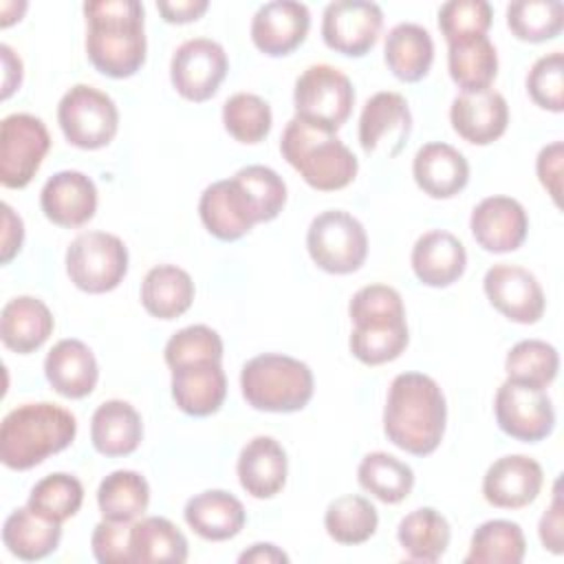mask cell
<instances>
[{"label": "cell", "instance_id": "obj_1", "mask_svg": "<svg viewBox=\"0 0 564 564\" xmlns=\"http://www.w3.org/2000/svg\"><path fill=\"white\" fill-rule=\"evenodd\" d=\"M447 403L441 386L423 372H401L388 388L383 434L399 449L427 456L445 434Z\"/></svg>", "mask_w": 564, "mask_h": 564}, {"label": "cell", "instance_id": "obj_2", "mask_svg": "<svg viewBox=\"0 0 564 564\" xmlns=\"http://www.w3.org/2000/svg\"><path fill=\"white\" fill-rule=\"evenodd\" d=\"M86 55L90 64L112 79L132 77L145 62L143 4L137 0L84 2Z\"/></svg>", "mask_w": 564, "mask_h": 564}, {"label": "cell", "instance_id": "obj_3", "mask_svg": "<svg viewBox=\"0 0 564 564\" xmlns=\"http://www.w3.org/2000/svg\"><path fill=\"white\" fill-rule=\"evenodd\" d=\"M77 434L75 416L55 403H22L0 425V460L15 471L31 469L66 449Z\"/></svg>", "mask_w": 564, "mask_h": 564}, {"label": "cell", "instance_id": "obj_4", "mask_svg": "<svg viewBox=\"0 0 564 564\" xmlns=\"http://www.w3.org/2000/svg\"><path fill=\"white\" fill-rule=\"evenodd\" d=\"M352 333L350 352L366 366L394 361L408 346L405 306L397 289L388 284L361 286L348 304Z\"/></svg>", "mask_w": 564, "mask_h": 564}, {"label": "cell", "instance_id": "obj_5", "mask_svg": "<svg viewBox=\"0 0 564 564\" xmlns=\"http://www.w3.org/2000/svg\"><path fill=\"white\" fill-rule=\"evenodd\" d=\"M280 152L300 176L319 192H335L350 185L359 161L335 134L293 117L280 139Z\"/></svg>", "mask_w": 564, "mask_h": 564}, {"label": "cell", "instance_id": "obj_6", "mask_svg": "<svg viewBox=\"0 0 564 564\" xmlns=\"http://www.w3.org/2000/svg\"><path fill=\"white\" fill-rule=\"evenodd\" d=\"M240 390L256 410L297 412L311 401L315 379L304 361L280 352H264L242 366Z\"/></svg>", "mask_w": 564, "mask_h": 564}, {"label": "cell", "instance_id": "obj_7", "mask_svg": "<svg viewBox=\"0 0 564 564\" xmlns=\"http://www.w3.org/2000/svg\"><path fill=\"white\" fill-rule=\"evenodd\" d=\"M352 104L355 88L337 66L313 64L295 79V117L315 128L337 132L348 121Z\"/></svg>", "mask_w": 564, "mask_h": 564}, {"label": "cell", "instance_id": "obj_8", "mask_svg": "<svg viewBox=\"0 0 564 564\" xmlns=\"http://www.w3.org/2000/svg\"><path fill=\"white\" fill-rule=\"evenodd\" d=\"M306 249L322 271L346 275L366 262L368 234L352 214L344 209H326L311 220Z\"/></svg>", "mask_w": 564, "mask_h": 564}, {"label": "cell", "instance_id": "obj_9", "mask_svg": "<svg viewBox=\"0 0 564 564\" xmlns=\"http://www.w3.org/2000/svg\"><path fill=\"white\" fill-rule=\"evenodd\" d=\"M57 123L66 141L82 150H99L108 145L119 130V110L104 90L75 84L57 104Z\"/></svg>", "mask_w": 564, "mask_h": 564}, {"label": "cell", "instance_id": "obj_10", "mask_svg": "<svg viewBox=\"0 0 564 564\" xmlns=\"http://www.w3.org/2000/svg\"><path fill=\"white\" fill-rule=\"evenodd\" d=\"M66 273L79 291L108 293L128 273V249L115 234L84 231L66 249Z\"/></svg>", "mask_w": 564, "mask_h": 564}, {"label": "cell", "instance_id": "obj_11", "mask_svg": "<svg viewBox=\"0 0 564 564\" xmlns=\"http://www.w3.org/2000/svg\"><path fill=\"white\" fill-rule=\"evenodd\" d=\"M48 148L51 137L40 117L29 112L7 115L0 123V183L11 189L26 187Z\"/></svg>", "mask_w": 564, "mask_h": 564}, {"label": "cell", "instance_id": "obj_12", "mask_svg": "<svg viewBox=\"0 0 564 564\" xmlns=\"http://www.w3.org/2000/svg\"><path fill=\"white\" fill-rule=\"evenodd\" d=\"M498 427L522 443H538L555 427V408L546 390L507 379L494 401Z\"/></svg>", "mask_w": 564, "mask_h": 564}, {"label": "cell", "instance_id": "obj_13", "mask_svg": "<svg viewBox=\"0 0 564 564\" xmlns=\"http://www.w3.org/2000/svg\"><path fill=\"white\" fill-rule=\"evenodd\" d=\"M227 68V53L218 42L209 37H192L174 51L170 79L183 99L200 104L218 93Z\"/></svg>", "mask_w": 564, "mask_h": 564}, {"label": "cell", "instance_id": "obj_14", "mask_svg": "<svg viewBox=\"0 0 564 564\" xmlns=\"http://www.w3.org/2000/svg\"><path fill=\"white\" fill-rule=\"evenodd\" d=\"M383 11L368 0H335L322 13L324 44L341 55L361 57L379 40Z\"/></svg>", "mask_w": 564, "mask_h": 564}, {"label": "cell", "instance_id": "obj_15", "mask_svg": "<svg viewBox=\"0 0 564 564\" xmlns=\"http://www.w3.org/2000/svg\"><path fill=\"white\" fill-rule=\"evenodd\" d=\"M198 214L205 229L225 242L242 238L256 223H262L258 205L236 176L207 185L198 200Z\"/></svg>", "mask_w": 564, "mask_h": 564}, {"label": "cell", "instance_id": "obj_16", "mask_svg": "<svg viewBox=\"0 0 564 564\" xmlns=\"http://www.w3.org/2000/svg\"><path fill=\"white\" fill-rule=\"evenodd\" d=\"M482 289L491 306L516 324H535L544 315V291L538 278L518 264H494L487 269Z\"/></svg>", "mask_w": 564, "mask_h": 564}, {"label": "cell", "instance_id": "obj_17", "mask_svg": "<svg viewBox=\"0 0 564 564\" xmlns=\"http://www.w3.org/2000/svg\"><path fill=\"white\" fill-rule=\"evenodd\" d=\"M412 130L410 106L403 95L392 90L375 93L359 117V143L366 154L383 152L397 156Z\"/></svg>", "mask_w": 564, "mask_h": 564}, {"label": "cell", "instance_id": "obj_18", "mask_svg": "<svg viewBox=\"0 0 564 564\" xmlns=\"http://www.w3.org/2000/svg\"><path fill=\"white\" fill-rule=\"evenodd\" d=\"M469 229L485 251L509 253L522 247L529 231V216L511 196H487L471 209Z\"/></svg>", "mask_w": 564, "mask_h": 564}, {"label": "cell", "instance_id": "obj_19", "mask_svg": "<svg viewBox=\"0 0 564 564\" xmlns=\"http://www.w3.org/2000/svg\"><path fill=\"white\" fill-rule=\"evenodd\" d=\"M311 29V11L304 2L273 0L251 18V42L269 57L293 53Z\"/></svg>", "mask_w": 564, "mask_h": 564}, {"label": "cell", "instance_id": "obj_20", "mask_svg": "<svg viewBox=\"0 0 564 564\" xmlns=\"http://www.w3.org/2000/svg\"><path fill=\"white\" fill-rule=\"evenodd\" d=\"M544 482L542 465L524 454H509L489 465L482 478V496L498 509L531 505Z\"/></svg>", "mask_w": 564, "mask_h": 564}, {"label": "cell", "instance_id": "obj_21", "mask_svg": "<svg viewBox=\"0 0 564 564\" xmlns=\"http://www.w3.org/2000/svg\"><path fill=\"white\" fill-rule=\"evenodd\" d=\"M40 207L57 227H82L97 212V187L84 172H55L40 192Z\"/></svg>", "mask_w": 564, "mask_h": 564}, {"label": "cell", "instance_id": "obj_22", "mask_svg": "<svg viewBox=\"0 0 564 564\" xmlns=\"http://www.w3.org/2000/svg\"><path fill=\"white\" fill-rule=\"evenodd\" d=\"M449 121L458 137L474 145H489L500 139L509 123V106L494 88L460 93L449 108Z\"/></svg>", "mask_w": 564, "mask_h": 564}, {"label": "cell", "instance_id": "obj_23", "mask_svg": "<svg viewBox=\"0 0 564 564\" xmlns=\"http://www.w3.org/2000/svg\"><path fill=\"white\" fill-rule=\"evenodd\" d=\"M227 397V377L220 361H196L172 368V399L189 416H209Z\"/></svg>", "mask_w": 564, "mask_h": 564}, {"label": "cell", "instance_id": "obj_24", "mask_svg": "<svg viewBox=\"0 0 564 564\" xmlns=\"http://www.w3.org/2000/svg\"><path fill=\"white\" fill-rule=\"evenodd\" d=\"M410 262L421 284L443 289L454 284L465 273L467 251L454 234L432 229L419 236L412 247Z\"/></svg>", "mask_w": 564, "mask_h": 564}, {"label": "cell", "instance_id": "obj_25", "mask_svg": "<svg viewBox=\"0 0 564 564\" xmlns=\"http://www.w3.org/2000/svg\"><path fill=\"white\" fill-rule=\"evenodd\" d=\"M236 471L240 487L249 496L258 500L273 498L286 482V452L273 436H253L240 449Z\"/></svg>", "mask_w": 564, "mask_h": 564}, {"label": "cell", "instance_id": "obj_26", "mask_svg": "<svg viewBox=\"0 0 564 564\" xmlns=\"http://www.w3.org/2000/svg\"><path fill=\"white\" fill-rule=\"evenodd\" d=\"M44 375L51 388L66 399L88 397L99 379L93 350L79 339H59L44 359Z\"/></svg>", "mask_w": 564, "mask_h": 564}, {"label": "cell", "instance_id": "obj_27", "mask_svg": "<svg viewBox=\"0 0 564 564\" xmlns=\"http://www.w3.org/2000/svg\"><path fill=\"white\" fill-rule=\"evenodd\" d=\"M416 185L432 198H452L469 181V163L449 143L432 141L419 148L412 163Z\"/></svg>", "mask_w": 564, "mask_h": 564}, {"label": "cell", "instance_id": "obj_28", "mask_svg": "<svg viewBox=\"0 0 564 564\" xmlns=\"http://www.w3.org/2000/svg\"><path fill=\"white\" fill-rule=\"evenodd\" d=\"M187 527L209 542L236 538L247 520L242 502L225 489H207L192 496L183 509Z\"/></svg>", "mask_w": 564, "mask_h": 564}, {"label": "cell", "instance_id": "obj_29", "mask_svg": "<svg viewBox=\"0 0 564 564\" xmlns=\"http://www.w3.org/2000/svg\"><path fill=\"white\" fill-rule=\"evenodd\" d=\"M53 326V313L33 295L11 297L0 311V339L18 355L37 350L51 337Z\"/></svg>", "mask_w": 564, "mask_h": 564}, {"label": "cell", "instance_id": "obj_30", "mask_svg": "<svg viewBox=\"0 0 564 564\" xmlns=\"http://www.w3.org/2000/svg\"><path fill=\"white\" fill-rule=\"evenodd\" d=\"M143 438L141 414L121 399L104 401L90 419L93 447L104 456H128Z\"/></svg>", "mask_w": 564, "mask_h": 564}, {"label": "cell", "instance_id": "obj_31", "mask_svg": "<svg viewBox=\"0 0 564 564\" xmlns=\"http://www.w3.org/2000/svg\"><path fill=\"white\" fill-rule=\"evenodd\" d=\"M62 540V522L40 516L29 505L13 509L2 524V542L11 555L35 562L51 555Z\"/></svg>", "mask_w": 564, "mask_h": 564}, {"label": "cell", "instance_id": "obj_32", "mask_svg": "<svg viewBox=\"0 0 564 564\" xmlns=\"http://www.w3.org/2000/svg\"><path fill=\"white\" fill-rule=\"evenodd\" d=\"M383 59L401 82H419L434 62V42L427 29L414 22H401L386 35Z\"/></svg>", "mask_w": 564, "mask_h": 564}, {"label": "cell", "instance_id": "obj_33", "mask_svg": "<svg viewBox=\"0 0 564 564\" xmlns=\"http://www.w3.org/2000/svg\"><path fill=\"white\" fill-rule=\"evenodd\" d=\"M194 302V280L176 264L152 267L141 282V304L159 319L183 315Z\"/></svg>", "mask_w": 564, "mask_h": 564}, {"label": "cell", "instance_id": "obj_34", "mask_svg": "<svg viewBox=\"0 0 564 564\" xmlns=\"http://www.w3.org/2000/svg\"><path fill=\"white\" fill-rule=\"evenodd\" d=\"M447 70L463 93L487 90L498 75V53L487 35L447 44Z\"/></svg>", "mask_w": 564, "mask_h": 564}, {"label": "cell", "instance_id": "obj_35", "mask_svg": "<svg viewBox=\"0 0 564 564\" xmlns=\"http://www.w3.org/2000/svg\"><path fill=\"white\" fill-rule=\"evenodd\" d=\"M449 522L432 507H421L401 518L397 540L414 562H438L449 546Z\"/></svg>", "mask_w": 564, "mask_h": 564}, {"label": "cell", "instance_id": "obj_36", "mask_svg": "<svg viewBox=\"0 0 564 564\" xmlns=\"http://www.w3.org/2000/svg\"><path fill=\"white\" fill-rule=\"evenodd\" d=\"M130 560L132 564H181L187 560V540L167 518H141L130 529Z\"/></svg>", "mask_w": 564, "mask_h": 564}, {"label": "cell", "instance_id": "obj_37", "mask_svg": "<svg viewBox=\"0 0 564 564\" xmlns=\"http://www.w3.org/2000/svg\"><path fill=\"white\" fill-rule=\"evenodd\" d=\"M97 505L106 520L134 522L150 505V485L139 471L117 469L99 482Z\"/></svg>", "mask_w": 564, "mask_h": 564}, {"label": "cell", "instance_id": "obj_38", "mask_svg": "<svg viewBox=\"0 0 564 564\" xmlns=\"http://www.w3.org/2000/svg\"><path fill=\"white\" fill-rule=\"evenodd\" d=\"M357 480L361 489L372 494L386 505L405 500L414 487V471L408 463L388 452H370L357 467Z\"/></svg>", "mask_w": 564, "mask_h": 564}, {"label": "cell", "instance_id": "obj_39", "mask_svg": "<svg viewBox=\"0 0 564 564\" xmlns=\"http://www.w3.org/2000/svg\"><path fill=\"white\" fill-rule=\"evenodd\" d=\"M527 553V540L518 522L487 520L471 533L467 564H520Z\"/></svg>", "mask_w": 564, "mask_h": 564}, {"label": "cell", "instance_id": "obj_40", "mask_svg": "<svg viewBox=\"0 0 564 564\" xmlns=\"http://www.w3.org/2000/svg\"><path fill=\"white\" fill-rule=\"evenodd\" d=\"M379 513L375 505L355 494L335 498L324 513L326 533L339 544H364L377 531Z\"/></svg>", "mask_w": 564, "mask_h": 564}, {"label": "cell", "instance_id": "obj_41", "mask_svg": "<svg viewBox=\"0 0 564 564\" xmlns=\"http://www.w3.org/2000/svg\"><path fill=\"white\" fill-rule=\"evenodd\" d=\"M507 26L522 42H546L564 29L560 0H516L507 4Z\"/></svg>", "mask_w": 564, "mask_h": 564}, {"label": "cell", "instance_id": "obj_42", "mask_svg": "<svg viewBox=\"0 0 564 564\" xmlns=\"http://www.w3.org/2000/svg\"><path fill=\"white\" fill-rule=\"evenodd\" d=\"M560 370V355L553 344H546L542 339H522L518 341L505 359V372L507 379L540 388L553 383Z\"/></svg>", "mask_w": 564, "mask_h": 564}, {"label": "cell", "instance_id": "obj_43", "mask_svg": "<svg viewBox=\"0 0 564 564\" xmlns=\"http://www.w3.org/2000/svg\"><path fill=\"white\" fill-rule=\"evenodd\" d=\"M84 502L82 482L64 471H55L37 480L29 494V507L44 518L64 522L73 518Z\"/></svg>", "mask_w": 564, "mask_h": 564}, {"label": "cell", "instance_id": "obj_44", "mask_svg": "<svg viewBox=\"0 0 564 564\" xmlns=\"http://www.w3.org/2000/svg\"><path fill=\"white\" fill-rule=\"evenodd\" d=\"M271 123V106L260 95L236 93L223 104V126L240 143H260Z\"/></svg>", "mask_w": 564, "mask_h": 564}, {"label": "cell", "instance_id": "obj_45", "mask_svg": "<svg viewBox=\"0 0 564 564\" xmlns=\"http://www.w3.org/2000/svg\"><path fill=\"white\" fill-rule=\"evenodd\" d=\"M163 357L170 370L196 361H223V339L214 328L192 324L167 339Z\"/></svg>", "mask_w": 564, "mask_h": 564}, {"label": "cell", "instance_id": "obj_46", "mask_svg": "<svg viewBox=\"0 0 564 564\" xmlns=\"http://www.w3.org/2000/svg\"><path fill=\"white\" fill-rule=\"evenodd\" d=\"M491 4L487 0H449L438 9V29L447 44L487 35L491 26Z\"/></svg>", "mask_w": 564, "mask_h": 564}, {"label": "cell", "instance_id": "obj_47", "mask_svg": "<svg viewBox=\"0 0 564 564\" xmlns=\"http://www.w3.org/2000/svg\"><path fill=\"white\" fill-rule=\"evenodd\" d=\"M529 97L544 110H564V55L562 51H551L538 57L527 75Z\"/></svg>", "mask_w": 564, "mask_h": 564}, {"label": "cell", "instance_id": "obj_48", "mask_svg": "<svg viewBox=\"0 0 564 564\" xmlns=\"http://www.w3.org/2000/svg\"><path fill=\"white\" fill-rule=\"evenodd\" d=\"M234 176L251 194L262 216V223L278 218V214L286 203V185L275 170L267 165H247V167H240Z\"/></svg>", "mask_w": 564, "mask_h": 564}, {"label": "cell", "instance_id": "obj_49", "mask_svg": "<svg viewBox=\"0 0 564 564\" xmlns=\"http://www.w3.org/2000/svg\"><path fill=\"white\" fill-rule=\"evenodd\" d=\"M130 529H132L130 522H112L104 518L90 535L95 560L99 564H132Z\"/></svg>", "mask_w": 564, "mask_h": 564}, {"label": "cell", "instance_id": "obj_50", "mask_svg": "<svg viewBox=\"0 0 564 564\" xmlns=\"http://www.w3.org/2000/svg\"><path fill=\"white\" fill-rule=\"evenodd\" d=\"M538 533H540V542L546 551H551L555 555L564 553V505H562V494H560V478L553 485V498L540 518Z\"/></svg>", "mask_w": 564, "mask_h": 564}, {"label": "cell", "instance_id": "obj_51", "mask_svg": "<svg viewBox=\"0 0 564 564\" xmlns=\"http://www.w3.org/2000/svg\"><path fill=\"white\" fill-rule=\"evenodd\" d=\"M562 161H564L562 141H553L544 145L535 161L538 178L555 205H560V194H562Z\"/></svg>", "mask_w": 564, "mask_h": 564}, {"label": "cell", "instance_id": "obj_52", "mask_svg": "<svg viewBox=\"0 0 564 564\" xmlns=\"http://www.w3.org/2000/svg\"><path fill=\"white\" fill-rule=\"evenodd\" d=\"M24 240V225L22 218L11 209V205L2 203V247H0V262L7 264L20 251Z\"/></svg>", "mask_w": 564, "mask_h": 564}, {"label": "cell", "instance_id": "obj_53", "mask_svg": "<svg viewBox=\"0 0 564 564\" xmlns=\"http://www.w3.org/2000/svg\"><path fill=\"white\" fill-rule=\"evenodd\" d=\"M207 0H161L156 2L159 13L170 24H187L198 20L207 11Z\"/></svg>", "mask_w": 564, "mask_h": 564}, {"label": "cell", "instance_id": "obj_54", "mask_svg": "<svg viewBox=\"0 0 564 564\" xmlns=\"http://www.w3.org/2000/svg\"><path fill=\"white\" fill-rule=\"evenodd\" d=\"M0 55H2V66H4V77H2V99H7L22 82V62L13 53L9 44H0Z\"/></svg>", "mask_w": 564, "mask_h": 564}, {"label": "cell", "instance_id": "obj_55", "mask_svg": "<svg viewBox=\"0 0 564 564\" xmlns=\"http://www.w3.org/2000/svg\"><path fill=\"white\" fill-rule=\"evenodd\" d=\"M238 562L240 564H247V562H256V564H275V562H289V555L278 549L275 544H269V542H258L253 544L251 549H247L245 553L238 555Z\"/></svg>", "mask_w": 564, "mask_h": 564}]
</instances>
